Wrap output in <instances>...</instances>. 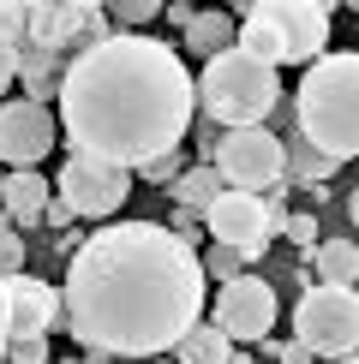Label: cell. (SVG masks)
Returning <instances> with one entry per match:
<instances>
[{"instance_id": "cell-35", "label": "cell", "mask_w": 359, "mask_h": 364, "mask_svg": "<svg viewBox=\"0 0 359 364\" xmlns=\"http://www.w3.org/2000/svg\"><path fill=\"white\" fill-rule=\"evenodd\" d=\"M6 346H12V341H6ZM6 346H0V364H6Z\"/></svg>"}, {"instance_id": "cell-34", "label": "cell", "mask_w": 359, "mask_h": 364, "mask_svg": "<svg viewBox=\"0 0 359 364\" xmlns=\"http://www.w3.org/2000/svg\"><path fill=\"white\" fill-rule=\"evenodd\" d=\"M335 364H359V353H353V358H335Z\"/></svg>"}, {"instance_id": "cell-18", "label": "cell", "mask_w": 359, "mask_h": 364, "mask_svg": "<svg viewBox=\"0 0 359 364\" xmlns=\"http://www.w3.org/2000/svg\"><path fill=\"white\" fill-rule=\"evenodd\" d=\"M222 191H228V186H222V173L216 168H209V161H198V168H186V179H180V186H174V209H186V215H209V203H216V197Z\"/></svg>"}, {"instance_id": "cell-22", "label": "cell", "mask_w": 359, "mask_h": 364, "mask_svg": "<svg viewBox=\"0 0 359 364\" xmlns=\"http://www.w3.org/2000/svg\"><path fill=\"white\" fill-rule=\"evenodd\" d=\"M0 42H12V48L30 42V6L24 0H0Z\"/></svg>"}, {"instance_id": "cell-25", "label": "cell", "mask_w": 359, "mask_h": 364, "mask_svg": "<svg viewBox=\"0 0 359 364\" xmlns=\"http://www.w3.org/2000/svg\"><path fill=\"white\" fill-rule=\"evenodd\" d=\"M0 275H24V239H19V227H0Z\"/></svg>"}, {"instance_id": "cell-6", "label": "cell", "mask_w": 359, "mask_h": 364, "mask_svg": "<svg viewBox=\"0 0 359 364\" xmlns=\"http://www.w3.org/2000/svg\"><path fill=\"white\" fill-rule=\"evenodd\" d=\"M209 168L222 173L228 191L281 197V191H288V144H281L269 126H239V132H222Z\"/></svg>"}, {"instance_id": "cell-4", "label": "cell", "mask_w": 359, "mask_h": 364, "mask_svg": "<svg viewBox=\"0 0 359 364\" xmlns=\"http://www.w3.org/2000/svg\"><path fill=\"white\" fill-rule=\"evenodd\" d=\"M239 48L258 54L264 66H311L329 54L335 6L329 0H239Z\"/></svg>"}, {"instance_id": "cell-15", "label": "cell", "mask_w": 359, "mask_h": 364, "mask_svg": "<svg viewBox=\"0 0 359 364\" xmlns=\"http://www.w3.org/2000/svg\"><path fill=\"white\" fill-rule=\"evenodd\" d=\"M186 48L209 66L216 54L239 48V18H234V12H198V18H192V30H186Z\"/></svg>"}, {"instance_id": "cell-28", "label": "cell", "mask_w": 359, "mask_h": 364, "mask_svg": "<svg viewBox=\"0 0 359 364\" xmlns=\"http://www.w3.org/2000/svg\"><path fill=\"white\" fill-rule=\"evenodd\" d=\"M19 66H24V48H12V42H0V96H6V90L19 84Z\"/></svg>"}, {"instance_id": "cell-23", "label": "cell", "mask_w": 359, "mask_h": 364, "mask_svg": "<svg viewBox=\"0 0 359 364\" xmlns=\"http://www.w3.org/2000/svg\"><path fill=\"white\" fill-rule=\"evenodd\" d=\"M138 179H150V186H180V179H186V156H180V149H168V156H156V161H144L138 168Z\"/></svg>"}, {"instance_id": "cell-16", "label": "cell", "mask_w": 359, "mask_h": 364, "mask_svg": "<svg viewBox=\"0 0 359 364\" xmlns=\"http://www.w3.org/2000/svg\"><path fill=\"white\" fill-rule=\"evenodd\" d=\"M19 78H24V96L30 102H60V78H66V60L48 54V48H30L24 42V66H19Z\"/></svg>"}, {"instance_id": "cell-14", "label": "cell", "mask_w": 359, "mask_h": 364, "mask_svg": "<svg viewBox=\"0 0 359 364\" xmlns=\"http://www.w3.org/2000/svg\"><path fill=\"white\" fill-rule=\"evenodd\" d=\"M54 203V186L42 173H6V191H0V227H42Z\"/></svg>"}, {"instance_id": "cell-24", "label": "cell", "mask_w": 359, "mask_h": 364, "mask_svg": "<svg viewBox=\"0 0 359 364\" xmlns=\"http://www.w3.org/2000/svg\"><path fill=\"white\" fill-rule=\"evenodd\" d=\"M204 275L216 281V287H228V281H239V275H246V257H239V251H228V245H216V251L204 257Z\"/></svg>"}, {"instance_id": "cell-8", "label": "cell", "mask_w": 359, "mask_h": 364, "mask_svg": "<svg viewBox=\"0 0 359 364\" xmlns=\"http://www.w3.org/2000/svg\"><path fill=\"white\" fill-rule=\"evenodd\" d=\"M288 215L293 209H281V197H251V191H222L216 203H209V215H204V227H209V239L216 245H228V251H239L251 263L269 239L288 227Z\"/></svg>"}, {"instance_id": "cell-32", "label": "cell", "mask_w": 359, "mask_h": 364, "mask_svg": "<svg viewBox=\"0 0 359 364\" xmlns=\"http://www.w3.org/2000/svg\"><path fill=\"white\" fill-rule=\"evenodd\" d=\"M228 364H258V358H251V353H239V346H234V353H228Z\"/></svg>"}, {"instance_id": "cell-29", "label": "cell", "mask_w": 359, "mask_h": 364, "mask_svg": "<svg viewBox=\"0 0 359 364\" xmlns=\"http://www.w3.org/2000/svg\"><path fill=\"white\" fill-rule=\"evenodd\" d=\"M72 221H78V209H72L66 197H54V203H48V215H42V227H60V233H66Z\"/></svg>"}, {"instance_id": "cell-10", "label": "cell", "mask_w": 359, "mask_h": 364, "mask_svg": "<svg viewBox=\"0 0 359 364\" xmlns=\"http://www.w3.org/2000/svg\"><path fill=\"white\" fill-rule=\"evenodd\" d=\"M54 197H66L84 221H108L114 209H126L132 197V173L126 168H108L96 156H66L54 173Z\"/></svg>"}, {"instance_id": "cell-9", "label": "cell", "mask_w": 359, "mask_h": 364, "mask_svg": "<svg viewBox=\"0 0 359 364\" xmlns=\"http://www.w3.org/2000/svg\"><path fill=\"white\" fill-rule=\"evenodd\" d=\"M114 36V18L108 6H96V0H36L30 6V48H48V54H66L72 42L84 48H96V42Z\"/></svg>"}, {"instance_id": "cell-12", "label": "cell", "mask_w": 359, "mask_h": 364, "mask_svg": "<svg viewBox=\"0 0 359 364\" xmlns=\"http://www.w3.org/2000/svg\"><path fill=\"white\" fill-rule=\"evenodd\" d=\"M60 144V114L42 102H0V161L12 173H36V161H48V149Z\"/></svg>"}, {"instance_id": "cell-20", "label": "cell", "mask_w": 359, "mask_h": 364, "mask_svg": "<svg viewBox=\"0 0 359 364\" xmlns=\"http://www.w3.org/2000/svg\"><path fill=\"white\" fill-rule=\"evenodd\" d=\"M335 168H341V161H329L323 149H311L306 138H293V144H288V186H323Z\"/></svg>"}, {"instance_id": "cell-33", "label": "cell", "mask_w": 359, "mask_h": 364, "mask_svg": "<svg viewBox=\"0 0 359 364\" xmlns=\"http://www.w3.org/2000/svg\"><path fill=\"white\" fill-rule=\"evenodd\" d=\"M348 215H353V221H359V186H353V197H348Z\"/></svg>"}, {"instance_id": "cell-30", "label": "cell", "mask_w": 359, "mask_h": 364, "mask_svg": "<svg viewBox=\"0 0 359 364\" xmlns=\"http://www.w3.org/2000/svg\"><path fill=\"white\" fill-rule=\"evenodd\" d=\"M12 341V281L0 275V346Z\"/></svg>"}, {"instance_id": "cell-7", "label": "cell", "mask_w": 359, "mask_h": 364, "mask_svg": "<svg viewBox=\"0 0 359 364\" xmlns=\"http://www.w3.org/2000/svg\"><path fill=\"white\" fill-rule=\"evenodd\" d=\"M293 341L318 358H353L359 353V293L353 287H311L293 305Z\"/></svg>"}, {"instance_id": "cell-27", "label": "cell", "mask_w": 359, "mask_h": 364, "mask_svg": "<svg viewBox=\"0 0 359 364\" xmlns=\"http://www.w3.org/2000/svg\"><path fill=\"white\" fill-rule=\"evenodd\" d=\"M281 233H288L293 245H306V251H318V221H311L306 209H293V215H288V227H281Z\"/></svg>"}, {"instance_id": "cell-11", "label": "cell", "mask_w": 359, "mask_h": 364, "mask_svg": "<svg viewBox=\"0 0 359 364\" xmlns=\"http://www.w3.org/2000/svg\"><path fill=\"white\" fill-rule=\"evenodd\" d=\"M209 323H216L234 346H264L269 328H276V287H269L264 275H239L228 287H216Z\"/></svg>"}, {"instance_id": "cell-21", "label": "cell", "mask_w": 359, "mask_h": 364, "mask_svg": "<svg viewBox=\"0 0 359 364\" xmlns=\"http://www.w3.org/2000/svg\"><path fill=\"white\" fill-rule=\"evenodd\" d=\"M108 18H114V30H132V36H138V24L162 18V6H156V0H114Z\"/></svg>"}, {"instance_id": "cell-3", "label": "cell", "mask_w": 359, "mask_h": 364, "mask_svg": "<svg viewBox=\"0 0 359 364\" xmlns=\"http://www.w3.org/2000/svg\"><path fill=\"white\" fill-rule=\"evenodd\" d=\"M293 126L329 161H359V54H323L299 72Z\"/></svg>"}, {"instance_id": "cell-1", "label": "cell", "mask_w": 359, "mask_h": 364, "mask_svg": "<svg viewBox=\"0 0 359 364\" xmlns=\"http://www.w3.org/2000/svg\"><path fill=\"white\" fill-rule=\"evenodd\" d=\"M204 257L162 221H108L66 257V328L96 358H162L204 323Z\"/></svg>"}, {"instance_id": "cell-19", "label": "cell", "mask_w": 359, "mask_h": 364, "mask_svg": "<svg viewBox=\"0 0 359 364\" xmlns=\"http://www.w3.org/2000/svg\"><path fill=\"white\" fill-rule=\"evenodd\" d=\"M228 353H234V341H228V335H222V328L204 316V323L174 346V364H228Z\"/></svg>"}, {"instance_id": "cell-13", "label": "cell", "mask_w": 359, "mask_h": 364, "mask_svg": "<svg viewBox=\"0 0 359 364\" xmlns=\"http://www.w3.org/2000/svg\"><path fill=\"white\" fill-rule=\"evenodd\" d=\"M54 323H66V299H60V287L36 281V275H12V341L48 335Z\"/></svg>"}, {"instance_id": "cell-31", "label": "cell", "mask_w": 359, "mask_h": 364, "mask_svg": "<svg viewBox=\"0 0 359 364\" xmlns=\"http://www.w3.org/2000/svg\"><path fill=\"white\" fill-rule=\"evenodd\" d=\"M162 18H168V24H180V30H192L198 6H192V0H174V6H162Z\"/></svg>"}, {"instance_id": "cell-26", "label": "cell", "mask_w": 359, "mask_h": 364, "mask_svg": "<svg viewBox=\"0 0 359 364\" xmlns=\"http://www.w3.org/2000/svg\"><path fill=\"white\" fill-rule=\"evenodd\" d=\"M6 364H54V358H48V335L12 341V346H6Z\"/></svg>"}, {"instance_id": "cell-5", "label": "cell", "mask_w": 359, "mask_h": 364, "mask_svg": "<svg viewBox=\"0 0 359 364\" xmlns=\"http://www.w3.org/2000/svg\"><path fill=\"white\" fill-rule=\"evenodd\" d=\"M198 108L216 119V126H228V132L264 126V119L281 108V72L264 66V60L246 54V48H228V54H216L198 72Z\"/></svg>"}, {"instance_id": "cell-2", "label": "cell", "mask_w": 359, "mask_h": 364, "mask_svg": "<svg viewBox=\"0 0 359 364\" xmlns=\"http://www.w3.org/2000/svg\"><path fill=\"white\" fill-rule=\"evenodd\" d=\"M54 114L72 156H96L108 168L138 173L144 161L180 149V138L192 132L198 78L168 42L114 30L108 42L66 60Z\"/></svg>"}, {"instance_id": "cell-17", "label": "cell", "mask_w": 359, "mask_h": 364, "mask_svg": "<svg viewBox=\"0 0 359 364\" xmlns=\"http://www.w3.org/2000/svg\"><path fill=\"white\" fill-rule=\"evenodd\" d=\"M318 269V287H353L359 281V245L353 239H318V251H306Z\"/></svg>"}]
</instances>
